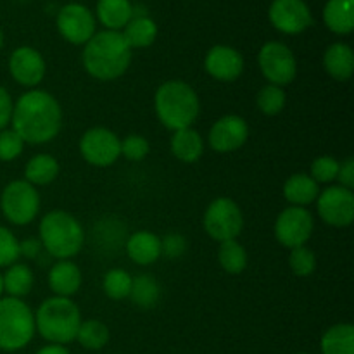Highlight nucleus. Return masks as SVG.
Segmentation results:
<instances>
[{
  "label": "nucleus",
  "instance_id": "1",
  "mask_svg": "<svg viewBox=\"0 0 354 354\" xmlns=\"http://www.w3.org/2000/svg\"><path fill=\"white\" fill-rule=\"evenodd\" d=\"M10 124L24 144H47L61 131V104L45 90H28L14 104Z\"/></svg>",
  "mask_w": 354,
  "mask_h": 354
},
{
  "label": "nucleus",
  "instance_id": "2",
  "mask_svg": "<svg viewBox=\"0 0 354 354\" xmlns=\"http://www.w3.org/2000/svg\"><path fill=\"white\" fill-rule=\"evenodd\" d=\"M83 68L92 78L113 82L128 71L131 64V48L121 31L104 30L95 33L83 48Z\"/></svg>",
  "mask_w": 354,
  "mask_h": 354
},
{
  "label": "nucleus",
  "instance_id": "3",
  "mask_svg": "<svg viewBox=\"0 0 354 354\" xmlns=\"http://www.w3.org/2000/svg\"><path fill=\"white\" fill-rule=\"evenodd\" d=\"M154 111L162 127L168 130L190 128L201 113L199 95L183 80H168L156 90Z\"/></svg>",
  "mask_w": 354,
  "mask_h": 354
},
{
  "label": "nucleus",
  "instance_id": "4",
  "mask_svg": "<svg viewBox=\"0 0 354 354\" xmlns=\"http://www.w3.org/2000/svg\"><path fill=\"white\" fill-rule=\"evenodd\" d=\"M80 324L82 311L71 297H48L35 315V328L50 344L64 346L75 341Z\"/></svg>",
  "mask_w": 354,
  "mask_h": 354
},
{
  "label": "nucleus",
  "instance_id": "5",
  "mask_svg": "<svg viewBox=\"0 0 354 354\" xmlns=\"http://www.w3.org/2000/svg\"><path fill=\"white\" fill-rule=\"evenodd\" d=\"M41 248L55 259H71L85 244V230L71 213L54 209L45 214L38 227Z\"/></svg>",
  "mask_w": 354,
  "mask_h": 354
},
{
  "label": "nucleus",
  "instance_id": "6",
  "mask_svg": "<svg viewBox=\"0 0 354 354\" xmlns=\"http://www.w3.org/2000/svg\"><path fill=\"white\" fill-rule=\"evenodd\" d=\"M35 313L23 299L0 297V351L14 353L33 339Z\"/></svg>",
  "mask_w": 354,
  "mask_h": 354
},
{
  "label": "nucleus",
  "instance_id": "7",
  "mask_svg": "<svg viewBox=\"0 0 354 354\" xmlns=\"http://www.w3.org/2000/svg\"><path fill=\"white\" fill-rule=\"evenodd\" d=\"M0 207L3 216L12 225H30L40 211V196L37 187L28 183L26 180H14L2 190Z\"/></svg>",
  "mask_w": 354,
  "mask_h": 354
},
{
  "label": "nucleus",
  "instance_id": "8",
  "mask_svg": "<svg viewBox=\"0 0 354 354\" xmlns=\"http://www.w3.org/2000/svg\"><path fill=\"white\" fill-rule=\"evenodd\" d=\"M203 225L213 241H235L244 228V214L230 197H218L207 206Z\"/></svg>",
  "mask_w": 354,
  "mask_h": 354
},
{
  "label": "nucleus",
  "instance_id": "9",
  "mask_svg": "<svg viewBox=\"0 0 354 354\" xmlns=\"http://www.w3.org/2000/svg\"><path fill=\"white\" fill-rule=\"evenodd\" d=\"M258 64L270 85L287 86L297 75V61L289 47L282 41H268L258 54Z\"/></svg>",
  "mask_w": 354,
  "mask_h": 354
},
{
  "label": "nucleus",
  "instance_id": "10",
  "mask_svg": "<svg viewBox=\"0 0 354 354\" xmlns=\"http://www.w3.org/2000/svg\"><path fill=\"white\" fill-rule=\"evenodd\" d=\"M80 154L88 165L107 168L120 159L121 140L109 128H90L80 138Z\"/></svg>",
  "mask_w": 354,
  "mask_h": 354
},
{
  "label": "nucleus",
  "instance_id": "11",
  "mask_svg": "<svg viewBox=\"0 0 354 354\" xmlns=\"http://www.w3.org/2000/svg\"><path fill=\"white\" fill-rule=\"evenodd\" d=\"M315 230L313 214L301 206H289L277 216L275 237L283 248L296 249L306 245Z\"/></svg>",
  "mask_w": 354,
  "mask_h": 354
},
{
  "label": "nucleus",
  "instance_id": "12",
  "mask_svg": "<svg viewBox=\"0 0 354 354\" xmlns=\"http://www.w3.org/2000/svg\"><path fill=\"white\" fill-rule=\"evenodd\" d=\"M318 216L335 228L349 227L354 220V194L341 185L327 187L317 197Z\"/></svg>",
  "mask_w": 354,
  "mask_h": 354
},
{
  "label": "nucleus",
  "instance_id": "13",
  "mask_svg": "<svg viewBox=\"0 0 354 354\" xmlns=\"http://www.w3.org/2000/svg\"><path fill=\"white\" fill-rule=\"evenodd\" d=\"M57 30L73 45H85L95 35V17L83 3L71 2L57 14Z\"/></svg>",
  "mask_w": 354,
  "mask_h": 354
},
{
  "label": "nucleus",
  "instance_id": "14",
  "mask_svg": "<svg viewBox=\"0 0 354 354\" xmlns=\"http://www.w3.org/2000/svg\"><path fill=\"white\" fill-rule=\"evenodd\" d=\"M268 16L273 26L286 35H299L313 24L310 7L303 0H273Z\"/></svg>",
  "mask_w": 354,
  "mask_h": 354
},
{
  "label": "nucleus",
  "instance_id": "15",
  "mask_svg": "<svg viewBox=\"0 0 354 354\" xmlns=\"http://www.w3.org/2000/svg\"><path fill=\"white\" fill-rule=\"evenodd\" d=\"M249 138V127L244 118L237 114H227L220 118L216 123L211 127L207 140L213 151L220 154H228V152L239 151L244 147Z\"/></svg>",
  "mask_w": 354,
  "mask_h": 354
},
{
  "label": "nucleus",
  "instance_id": "16",
  "mask_svg": "<svg viewBox=\"0 0 354 354\" xmlns=\"http://www.w3.org/2000/svg\"><path fill=\"white\" fill-rule=\"evenodd\" d=\"M45 59L33 47H17L9 57V73L19 85L35 88L45 78Z\"/></svg>",
  "mask_w": 354,
  "mask_h": 354
},
{
  "label": "nucleus",
  "instance_id": "17",
  "mask_svg": "<svg viewBox=\"0 0 354 354\" xmlns=\"http://www.w3.org/2000/svg\"><path fill=\"white\" fill-rule=\"evenodd\" d=\"M204 68L218 82H235L244 71V57L234 47L216 45L206 54Z\"/></svg>",
  "mask_w": 354,
  "mask_h": 354
},
{
  "label": "nucleus",
  "instance_id": "18",
  "mask_svg": "<svg viewBox=\"0 0 354 354\" xmlns=\"http://www.w3.org/2000/svg\"><path fill=\"white\" fill-rule=\"evenodd\" d=\"M48 287L59 297H71L82 287V270L69 259H61L48 272Z\"/></svg>",
  "mask_w": 354,
  "mask_h": 354
},
{
  "label": "nucleus",
  "instance_id": "19",
  "mask_svg": "<svg viewBox=\"0 0 354 354\" xmlns=\"http://www.w3.org/2000/svg\"><path fill=\"white\" fill-rule=\"evenodd\" d=\"M127 254L140 266L154 265L161 258V239L149 230H138L127 241Z\"/></svg>",
  "mask_w": 354,
  "mask_h": 354
},
{
  "label": "nucleus",
  "instance_id": "20",
  "mask_svg": "<svg viewBox=\"0 0 354 354\" xmlns=\"http://www.w3.org/2000/svg\"><path fill=\"white\" fill-rule=\"evenodd\" d=\"M169 149H171V154L178 161L185 162V165H192V162L199 161L203 158L204 140L199 131L194 130L192 127L182 128V130L173 131Z\"/></svg>",
  "mask_w": 354,
  "mask_h": 354
},
{
  "label": "nucleus",
  "instance_id": "21",
  "mask_svg": "<svg viewBox=\"0 0 354 354\" xmlns=\"http://www.w3.org/2000/svg\"><path fill=\"white\" fill-rule=\"evenodd\" d=\"M324 68L335 82H348L354 73V52L348 44H332L324 54Z\"/></svg>",
  "mask_w": 354,
  "mask_h": 354
},
{
  "label": "nucleus",
  "instance_id": "22",
  "mask_svg": "<svg viewBox=\"0 0 354 354\" xmlns=\"http://www.w3.org/2000/svg\"><path fill=\"white\" fill-rule=\"evenodd\" d=\"M320 187L306 173H296L283 183V197L290 206L306 207L317 201Z\"/></svg>",
  "mask_w": 354,
  "mask_h": 354
},
{
  "label": "nucleus",
  "instance_id": "23",
  "mask_svg": "<svg viewBox=\"0 0 354 354\" xmlns=\"http://www.w3.org/2000/svg\"><path fill=\"white\" fill-rule=\"evenodd\" d=\"M97 17L106 26V30L120 31L133 17V6L130 0H99Z\"/></svg>",
  "mask_w": 354,
  "mask_h": 354
},
{
  "label": "nucleus",
  "instance_id": "24",
  "mask_svg": "<svg viewBox=\"0 0 354 354\" xmlns=\"http://www.w3.org/2000/svg\"><path fill=\"white\" fill-rule=\"evenodd\" d=\"M324 21L335 35H349L354 28V0H328Z\"/></svg>",
  "mask_w": 354,
  "mask_h": 354
},
{
  "label": "nucleus",
  "instance_id": "25",
  "mask_svg": "<svg viewBox=\"0 0 354 354\" xmlns=\"http://www.w3.org/2000/svg\"><path fill=\"white\" fill-rule=\"evenodd\" d=\"M121 35L131 50L151 47L158 38V24L147 16H133Z\"/></svg>",
  "mask_w": 354,
  "mask_h": 354
},
{
  "label": "nucleus",
  "instance_id": "26",
  "mask_svg": "<svg viewBox=\"0 0 354 354\" xmlns=\"http://www.w3.org/2000/svg\"><path fill=\"white\" fill-rule=\"evenodd\" d=\"M59 175V162L50 154H37L26 162L24 180L33 187H44L54 182Z\"/></svg>",
  "mask_w": 354,
  "mask_h": 354
},
{
  "label": "nucleus",
  "instance_id": "27",
  "mask_svg": "<svg viewBox=\"0 0 354 354\" xmlns=\"http://www.w3.org/2000/svg\"><path fill=\"white\" fill-rule=\"evenodd\" d=\"M2 280L3 292L9 294V297L23 299L33 289L35 275L28 265H24V263H14V265L7 266V272L2 275Z\"/></svg>",
  "mask_w": 354,
  "mask_h": 354
},
{
  "label": "nucleus",
  "instance_id": "28",
  "mask_svg": "<svg viewBox=\"0 0 354 354\" xmlns=\"http://www.w3.org/2000/svg\"><path fill=\"white\" fill-rule=\"evenodd\" d=\"M322 354H354V327L337 324L322 335Z\"/></svg>",
  "mask_w": 354,
  "mask_h": 354
},
{
  "label": "nucleus",
  "instance_id": "29",
  "mask_svg": "<svg viewBox=\"0 0 354 354\" xmlns=\"http://www.w3.org/2000/svg\"><path fill=\"white\" fill-rule=\"evenodd\" d=\"M159 297H161V287H159L158 280L147 273H140L131 282L130 299L133 301L135 306L142 308V310H152L158 306Z\"/></svg>",
  "mask_w": 354,
  "mask_h": 354
},
{
  "label": "nucleus",
  "instance_id": "30",
  "mask_svg": "<svg viewBox=\"0 0 354 354\" xmlns=\"http://www.w3.org/2000/svg\"><path fill=\"white\" fill-rule=\"evenodd\" d=\"M218 261L220 266L230 275H239L248 268V252L244 245L235 239V241L220 242L218 248Z\"/></svg>",
  "mask_w": 354,
  "mask_h": 354
},
{
  "label": "nucleus",
  "instance_id": "31",
  "mask_svg": "<svg viewBox=\"0 0 354 354\" xmlns=\"http://www.w3.org/2000/svg\"><path fill=\"white\" fill-rule=\"evenodd\" d=\"M75 341L88 351H99L109 342V328L100 320L82 322Z\"/></svg>",
  "mask_w": 354,
  "mask_h": 354
},
{
  "label": "nucleus",
  "instance_id": "32",
  "mask_svg": "<svg viewBox=\"0 0 354 354\" xmlns=\"http://www.w3.org/2000/svg\"><path fill=\"white\" fill-rule=\"evenodd\" d=\"M131 282H133V277L123 268H113L104 275L102 280V289L109 299L113 301H121L130 297L131 290Z\"/></svg>",
  "mask_w": 354,
  "mask_h": 354
},
{
  "label": "nucleus",
  "instance_id": "33",
  "mask_svg": "<svg viewBox=\"0 0 354 354\" xmlns=\"http://www.w3.org/2000/svg\"><path fill=\"white\" fill-rule=\"evenodd\" d=\"M286 102L287 97L282 86L270 85V83L263 86L258 92V97H256V104H258L259 111L266 116H277V114L282 113Z\"/></svg>",
  "mask_w": 354,
  "mask_h": 354
},
{
  "label": "nucleus",
  "instance_id": "34",
  "mask_svg": "<svg viewBox=\"0 0 354 354\" xmlns=\"http://www.w3.org/2000/svg\"><path fill=\"white\" fill-rule=\"evenodd\" d=\"M289 266L294 275L297 277H310L317 270V256L306 245L290 249Z\"/></svg>",
  "mask_w": 354,
  "mask_h": 354
},
{
  "label": "nucleus",
  "instance_id": "35",
  "mask_svg": "<svg viewBox=\"0 0 354 354\" xmlns=\"http://www.w3.org/2000/svg\"><path fill=\"white\" fill-rule=\"evenodd\" d=\"M339 168H341V162L337 159L332 156H320L311 162L310 176L317 183H332L337 180Z\"/></svg>",
  "mask_w": 354,
  "mask_h": 354
},
{
  "label": "nucleus",
  "instance_id": "36",
  "mask_svg": "<svg viewBox=\"0 0 354 354\" xmlns=\"http://www.w3.org/2000/svg\"><path fill=\"white\" fill-rule=\"evenodd\" d=\"M24 149V142L12 128H6L0 131V161H14L21 156Z\"/></svg>",
  "mask_w": 354,
  "mask_h": 354
},
{
  "label": "nucleus",
  "instance_id": "37",
  "mask_svg": "<svg viewBox=\"0 0 354 354\" xmlns=\"http://www.w3.org/2000/svg\"><path fill=\"white\" fill-rule=\"evenodd\" d=\"M19 241L6 227H0V266H10L19 259Z\"/></svg>",
  "mask_w": 354,
  "mask_h": 354
},
{
  "label": "nucleus",
  "instance_id": "38",
  "mask_svg": "<svg viewBox=\"0 0 354 354\" xmlns=\"http://www.w3.org/2000/svg\"><path fill=\"white\" fill-rule=\"evenodd\" d=\"M151 151L147 138L142 135H128L124 140H121V156L127 158L128 161H142Z\"/></svg>",
  "mask_w": 354,
  "mask_h": 354
},
{
  "label": "nucleus",
  "instance_id": "39",
  "mask_svg": "<svg viewBox=\"0 0 354 354\" xmlns=\"http://www.w3.org/2000/svg\"><path fill=\"white\" fill-rule=\"evenodd\" d=\"M187 239L182 234H168L161 239V254L169 259H178L185 254Z\"/></svg>",
  "mask_w": 354,
  "mask_h": 354
},
{
  "label": "nucleus",
  "instance_id": "40",
  "mask_svg": "<svg viewBox=\"0 0 354 354\" xmlns=\"http://www.w3.org/2000/svg\"><path fill=\"white\" fill-rule=\"evenodd\" d=\"M12 109L14 102L10 99L9 92L3 86H0V131L9 127L10 118H12Z\"/></svg>",
  "mask_w": 354,
  "mask_h": 354
},
{
  "label": "nucleus",
  "instance_id": "41",
  "mask_svg": "<svg viewBox=\"0 0 354 354\" xmlns=\"http://www.w3.org/2000/svg\"><path fill=\"white\" fill-rule=\"evenodd\" d=\"M339 185L344 189L353 190L354 189V159L348 158L344 162H341V168L337 173Z\"/></svg>",
  "mask_w": 354,
  "mask_h": 354
},
{
  "label": "nucleus",
  "instance_id": "42",
  "mask_svg": "<svg viewBox=\"0 0 354 354\" xmlns=\"http://www.w3.org/2000/svg\"><path fill=\"white\" fill-rule=\"evenodd\" d=\"M41 249L44 248H41V242L38 239H24L23 242H19V254L28 259L37 258Z\"/></svg>",
  "mask_w": 354,
  "mask_h": 354
},
{
  "label": "nucleus",
  "instance_id": "43",
  "mask_svg": "<svg viewBox=\"0 0 354 354\" xmlns=\"http://www.w3.org/2000/svg\"><path fill=\"white\" fill-rule=\"evenodd\" d=\"M37 354H69V351L64 348V346L48 344V346H45V348H41Z\"/></svg>",
  "mask_w": 354,
  "mask_h": 354
},
{
  "label": "nucleus",
  "instance_id": "44",
  "mask_svg": "<svg viewBox=\"0 0 354 354\" xmlns=\"http://www.w3.org/2000/svg\"><path fill=\"white\" fill-rule=\"evenodd\" d=\"M3 294V280H2V273H0V297Z\"/></svg>",
  "mask_w": 354,
  "mask_h": 354
},
{
  "label": "nucleus",
  "instance_id": "45",
  "mask_svg": "<svg viewBox=\"0 0 354 354\" xmlns=\"http://www.w3.org/2000/svg\"><path fill=\"white\" fill-rule=\"evenodd\" d=\"M2 45H3V33L2 30H0V48H2Z\"/></svg>",
  "mask_w": 354,
  "mask_h": 354
},
{
  "label": "nucleus",
  "instance_id": "46",
  "mask_svg": "<svg viewBox=\"0 0 354 354\" xmlns=\"http://www.w3.org/2000/svg\"><path fill=\"white\" fill-rule=\"evenodd\" d=\"M297 354H308V353H297Z\"/></svg>",
  "mask_w": 354,
  "mask_h": 354
}]
</instances>
